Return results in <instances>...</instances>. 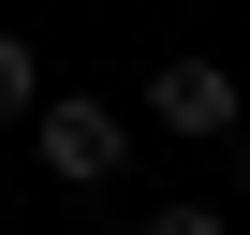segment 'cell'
I'll return each instance as SVG.
<instances>
[{"instance_id":"obj_1","label":"cell","mask_w":250,"mask_h":235,"mask_svg":"<svg viewBox=\"0 0 250 235\" xmlns=\"http://www.w3.org/2000/svg\"><path fill=\"white\" fill-rule=\"evenodd\" d=\"M30 162H44L59 191H118L133 118H118V103H88V88H44V103H30Z\"/></svg>"},{"instance_id":"obj_2","label":"cell","mask_w":250,"mask_h":235,"mask_svg":"<svg viewBox=\"0 0 250 235\" xmlns=\"http://www.w3.org/2000/svg\"><path fill=\"white\" fill-rule=\"evenodd\" d=\"M147 133H191V147H235V133H250V88H235L221 59H162V74H147Z\"/></svg>"},{"instance_id":"obj_3","label":"cell","mask_w":250,"mask_h":235,"mask_svg":"<svg viewBox=\"0 0 250 235\" xmlns=\"http://www.w3.org/2000/svg\"><path fill=\"white\" fill-rule=\"evenodd\" d=\"M30 103H44V59H30L15 30H0V133H30Z\"/></svg>"},{"instance_id":"obj_4","label":"cell","mask_w":250,"mask_h":235,"mask_svg":"<svg viewBox=\"0 0 250 235\" xmlns=\"http://www.w3.org/2000/svg\"><path fill=\"white\" fill-rule=\"evenodd\" d=\"M133 235H235V220H221V206H147Z\"/></svg>"},{"instance_id":"obj_5","label":"cell","mask_w":250,"mask_h":235,"mask_svg":"<svg viewBox=\"0 0 250 235\" xmlns=\"http://www.w3.org/2000/svg\"><path fill=\"white\" fill-rule=\"evenodd\" d=\"M235 191H250V133H235Z\"/></svg>"}]
</instances>
